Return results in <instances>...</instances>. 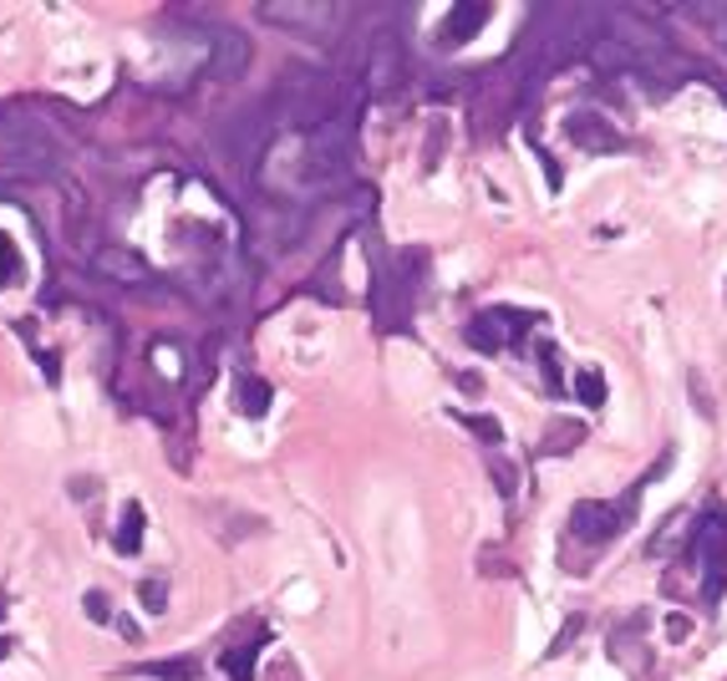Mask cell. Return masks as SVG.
<instances>
[{
  "label": "cell",
  "instance_id": "obj_6",
  "mask_svg": "<svg viewBox=\"0 0 727 681\" xmlns=\"http://www.w3.org/2000/svg\"><path fill=\"white\" fill-rule=\"evenodd\" d=\"M524 326L529 321L524 315H514V311H484L478 321H468V340H474L478 352H503Z\"/></svg>",
  "mask_w": 727,
  "mask_h": 681
},
{
  "label": "cell",
  "instance_id": "obj_21",
  "mask_svg": "<svg viewBox=\"0 0 727 681\" xmlns=\"http://www.w3.org/2000/svg\"><path fill=\"white\" fill-rule=\"evenodd\" d=\"M687 630H692V616H682V610L666 616V636H672V641H687Z\"/></svg>",
  "mask_w": 727,
  "mask_h": 681
},
{
  "label": "cell",
  "instance_id": "obj_17",
  "mask_svg": "<svg viewBox=\"0 0 727 681\" xmlns=\"http://www.w3.org/2000/svg\"><path fill=\"white\" fill-rule=\"evenodd\" d=\"M453 422H463V428H474V437H484V443H499L503 428L493 418H478V412H453Z\"/></svg>",
  "mask_w": 727,
  "mask_h": 681
},
{
  "label": "cell",
  "instance_id": "obj_14",
  "mask_svg": "<svg viewBox=\"0 0 727 681\" xmlns=\"http://www.w3.org/2000/svg\"><path fill=\"white\" fill-rule=\"evenodd\" d=\"M148 677H159V681H198V661H194V656L159 661V667H148Z\"/></svg>",
  "mask_w": 727,
  "mask_h": 681
},
{
  "label": "cell",
  "instance_id": "obj_1",
  "mask_svg": "<svg viewBox=\"0 0 727 681\" xmlns=\"http://www.w3.org/2000/svg\"><path fill=\"white\" fill-rule=\"evenodd\" d=\"M666 463H672V453H661V463L641 478V484H631L616 504H595V498H585V504H575L569 509V534L575 539H585V544H606V539H616L626 525L636 519V498H641V488L647 484H657L661 473H666Z\"/></svg>",
  "mask_w": 727,
  "mask_h": 681
},
{
  "label": "cell",
  "instance_id": "obj_22",
  "mask_svg": "<svg viewBox=\"0 0 727 681\" xmlns=\"http://www.w3.org/2000/svg\"><path fill=\"white\" fill-rule=\"evenodd\" d=\"M687 387H692V402H697V412H702V418H713V402H707V387H702V377H697V371H692V381H687Z\"/></svg>",
  "mask_w": 727,
  "mask_h": 681
},
{
  "label": "cell",
  "instance_id": "obj_13",
  "mask_svg": "<svg viewBox=\"0 0 727 681\" xmlns=\"http://www.w3.org/2000/svg\"><path fill=\"white\" fill-rule=\"evenodd\" d=\"M264 641H270V636L260 630V636H250V646H245V651H239V646H235V651H225V671H229V677H235V681H250V671H254V651H260Z\"/></svg>",
  "mask_w": 727,
  "mask_h": 681
},
{
  "label": "cell",
  "instance_id": "obj_8",
  "mask_svg": "<svg viewBox=\"0 0 727 681\" xmlns=\"http://www.w3.org/2000/svg\"><path fill=\"white\" fill-rule=\"evenodd\" d=\"M93 270L107 280H118V285H148V264L138 255H128V249H97Z\"/></svg>",
  "mask_w": 727,
  "mask_h": 681
},
{
  "label": "cell",
  "instance_id": "obj_19",
  "mask_svg": "<svg viewBox=\"0 0 727 681\" xmlns=\"http://www.w3.org/2000/svg\"><path fill=\"white\" fill-rule=\"evenodd\" d=\"M21 275V255H15V245L6 235H0V285H11V280Z\"/></svg>",
  "mask_w": 727,
  "mask_h": 681
},
{
  "label": "cell",
  "instance_id": "obj_4",
  "mask_svg": "<svg viewBox=\"0 0 727 681\" xmlns=\"http://www.w3.org/2000/svg\"><path fill=\"white\" fill-rule=\"evenodd\" d=\"M250 66V36L239 26H209V72L214 82H239Z\"/></svg>",
  "mask_w": 727,
  "mask_h": 681
},
{
  "label": "cell",
  "instance_id": "obj_7",
  "mask_svg": "<svg viewBox=\"0 0 727 681\" xmlns=\"http://www.w3.org/2000/svg\"><path fill=\"white\" fill-rule=\"evenodd\" d=\"M260 15L264 21H285V26H295V31H316L311 21H330L336 15V6H305V0H264L260 6Z\"/></svg>",
  "mask_w": 727,
  "mask_h": 681
},
{
  "label": "cell",
  "instance_id": "obj_23",
  "mask_svg": "<svg viewBox=\"0 0 727 681\" xmlns=\"http://www.w3.org/2000/svg\"><path fill=\"white\" fill-rule=\"evenodd\" d=\"M493 484H499V494H514V468H509V463H493Z\"/></svg>",
  "mask_w": 727,
  "mask_h": 681
},
{
  "label": "cell",
  "instance_id": "obj_15",
  "mask_svg": "<svg viewBox=\"0 0 727 681\" xmlns=\"http://www.w3.org/2000/svg\"><path fill=\"white\" fill-rule=\"evenodd\" d=\"M550 433H555V437H544L540 453H565V447H575L585 437V428H580V422H555Z\"/></svg>",
  "mask_w": 727,
  "mask_h": 681
},
{
  "label": "cell",
  "instance_id": "obj_12",
  "mask_svg": "<svg viewBox=\"0 0 727 681\" xmlns=\"http://www.w3.org/2000/svg\"><path fill=\"white\" fill-rule=\"evenodd\" d=\"M118 550H122V554H138V550H143V509H138V504H128V509H122Z\"/></svg>",
  "mask_w": 727,
  "mask_h": 681
},
{
  "label": "cell",
  "instance_id": "obj_9",
  "mask_svg": "<svg viewBox=\"0 0 727 681\" xmlns=\"http://www.w3.org/2000/svg\"><path fill=\"white\" fill-rule=\"evenodd\" d=\"M484 21H489V6H474V0H468V6H453L448 21H443V31H437V41H443V46H463V41L478 36Z\"/></svg>",
  "mask_w": 727,
  "mask_h": 681
},
{
  "label": "cell",
  "instance_id": "obj_2",
  "mask_svg": "<svg viewBox=\"0 0 727 681\" xmlns=\"http://www.w3.org/2000/svg\"><path fill=\"white\" fill-rule=\"evenodd\" d=\"M687 554L702 570V601L717 605V595H723V585H727V514L717 509V504L692 525Z\"/></svg>",
  "mask_w": 727,
  "mask_h": 681
},
{
  "label": "cell",
  "instance_id": "obj_11",
  "mask_svg": "<svg viewBox=\"0 0 727 681\" xmlns=\"http://www.w3.org/2000/svg\"><path fill=\"white\" fill-rule=\"evenodd\" d=\"M585 56H590V62L600 66V72H631V66H636V56L626 52V46H621V41H616V36H600V41H595V46H590V52H585Z\"/></svg>",
  "mask_w": 727,
  "mask_h": 681
},
{
  "label": "cell",
  "instance_id": "obj_26",
  "mask_svg": "<svg viewBox=\"0 0 727 681\" xmlns=\"http://www.w3.org/2000/svg\"><path fill=\"white\" fill-rule=\"evenodd\" d=\"M6 646H11V641H6V636H0V656H6Z\"/></svg>",
  "mask_w": 727,
  "mask_h": 681
},
{
  "label": "cell",
  "instance_id": "obj_18",
  "mask_svg": "<svg viewBox=\"0 0 727 681\" xmlns=\"http://www.w3.org/2000/svg\"><path fill=\"white\" fill-rule=\"evenodd\" d=\"M540 367H544V387H550V397H565V381H560V367H555V346H540Z\"/></svg>",
  "mask_w": 727,
  "mask_h": 681
},
{
  "label": "cell",
  "instance_id": "obj_24",
  "mask_svg": "<svg viewBox=\"0 0 727 681\" xmlns=\"http://www.w3.org/2000/svg\"><path fill=\"white\" fill-rule=\"evenodd\" d=\"M87 616H93V620H107V601H102V590H93V595H87Z\"/></svg>",
  "mask_w": 727,
  "mask_h": 681
},
{
  "label": "cell",
  "instance_id": "obj_5",
  "mask_svg": "<svg viewBox=\"0 0 727 681\" xmlns=\"http://www.w3.org/2000/svg\"><path fill=\"white\" fill-rule=\"evenodd\" d=\"M565 138L575 148H585V153H621V148H626V138L610 128V118H600L595 107L569 112V118H565Z\"/></svg>",
  "mask_w": 727,
  "mask_h": 681
},
{
  "label": "cell",
  "instance_id": "obj_16",
  "mask_svg": "<svg viewBox=\"0 0 727 681\" xmlns=\"http://www.w3.org/2000/svg\"><path fill=\"white\" fill-rule=\"evenodd\" d=\"M575 392H580L585 407H600V402H606V381H600V371L585 367L580 377H575Z\"/></svg>",
  "mask_w": 727,
  "mask_h": 681
},
{
  "label": "cell",
  "instance_id": "obj_3",
  "mask_svg": "<svg viewBox=\"0 0 727 681\" xmlns=\"http://www.w3.org/2000/svg\"><path fill=\"white\" fill-rule=\"evenodd\" d=\"M402 41H397V31H371V41H367V52H361V66H367V87L371 93H387L397 77H402Z\"/></svg>",
  "mask_w": 727,
  "mask_h": 681
},
{
  "label": "cell",
  "instance_id": "obj_20",
  "mask_svg": "<svg viewBox=\"0 0 727 681\" xmlns=\"http://www.w3.org/2000/svg\"><path fill=\"white\" fill-rule=\"evenodd\" d=\"M163 605H169V590H163V580H148V585H143V610H153V616H159Z\"/></svg>",
  "mask_w": 727,
  "mask_h": 681
},
{
  "label": "cell",
  "instance_id": "obj_10",
  "mask_svg": "<svg viewBox=\"0 0 727 681\" xmlns=\"http://www.w3.org/2000/svg\"><path fill=\"white\" fill-rule=\"evenodd\" d=\"M235 407L245 412V418H264V412H270V387H264L260 377H245V371H239V381H235Z\"/></svg>",
  "mask_w": 727,
  "mask_h": 681
},
{
  "label": "cell",
  "instance_id": "obj_25",
  "mask_svg": "<svg viewBox=\"0 0 727 681\" xmlns=\"http://www.w3.org/2000/svg\"><path fill=\"white\" fill-rule=\"evenodd\" d=\"M0 620H6V595H0Z\"/></svg>",
  "mask_w": 727,
  "mask_h": 681
}]
</instances>
